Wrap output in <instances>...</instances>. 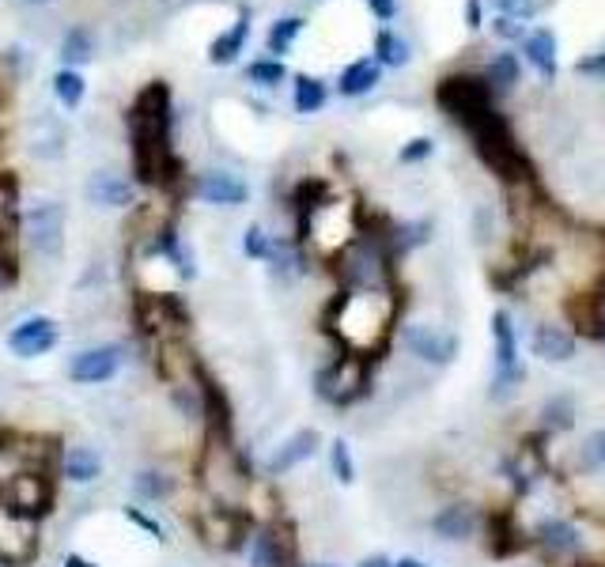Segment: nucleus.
<instances>
[{
    "label": "nucleus",
    "mask_w": 605,
    "mask_h": 567,
    "mask_svg": "<svg viewBox=\"0 0 605 567\" xmlns=\"http://www.w3.org/2000/svg\"><path fill=\"white\" fill-rule=\"evenodd\" d=\"M129 137H133V167L144 186H174L178 159L171 152V87L152 80L140 87L129 110Z\"/></svg>",
    "instance_id": "f257e3e1"
},
{
    "label": "nucleus",
    "mask_w": 605,
    "mask_h": 567,
    "mask_svg": "<svg viewBox=\"0 0 605 567\" xmlns=\"http://www.w3.org/2000/svg\"><path fill=\"white\" fill-rule=\"evenodd\" d=\"M390 322H394V307L386 303V292H337L326 314L333 341L345 352L371 356V360H379Z\"/></svg>",
    "instance_id": "f03ea898"
},
{
    "label": "nucleus",
    "mask_w": 605,
    "mask_h": 567,
    "mask_svg": "<svg viewBox=\"0 0 605 567\" xmlns=\"http://www.w3.org/2000/svg\"><path fill=\"white\" fill-rule=\"evenodd\" d=\"M458 125L469 133L473 140V148L481 155V163L488 171L503 178V182H534V159L522 152L515 133H511V125L503 118L496 106H481V110H469L458 118Z\"/></svg>",
    "instance_id": "7ed1b4c3"
},
{
    "label": "nucleus",
    "mask_w": 605,
    "mask_h": 567,
    "mask_svg": "<svg viewBox=\"0 0 605 567\" xmlns=\"http://www.w3.org/2000/svg\"><path fill=\"white\" fill-rule=\"evenodd\" d=\"M197 484L208 496V503H220V507L246 503L254 473L235 447V439H208L205 435V447L197 454Z\"/></svg>",
    "instance_id": "20e7f679"
},
{
    "label": "nucleus",
    "mask_w": 605,
    "mask_h": 567,
    "mask_svg": "<svg viewBox=\"0 0 605 567\" xmlns=\"http://www.w3.org/2000/svg\"><path fill=\"white\" fill-rule=\"evenodd\" d=\"M371 371H375V360L371 356H356V352H345L333 356L329 363L318 367L314 375V394L322 397L333 409H352L360 405L363 397L371 394Z\"/></svg>",
    "instance_id": "39448f33"
},
{
    "label": "nucleus",
    "mask_w": 605,
    "mask_h": 567,
    "mask_svg": "<svg viewBox=\"0 0 605 567\" xmlns=\"http://www.w3.org/2000/svg\"><path fill=\"white\" fill-rule=\"evenodd\" d=\"M254 526H258V522L246 515L242 507H220V503H208V507H201V511L193 515L197 541L216 552H231V556H235V552H246Z\"/></svg>",
    "instance_id": "423d86ee"
},
{
    "label": "nucleus",
    "mask_w": 605,
    "mask_h": 567,
    "mask_svg": "<svg viewBox=\"0 0 605 567\" xmlns=\"http://www.w3.org/2000/svg\"><path fill=\"white\" fill-rule=\"evenodd\" d=\"M137 329L144 341L156 344L167 337H190V307L174 292H148L137 299Z\"/></svg>",
    "instance_id": "0eeeda50"
},
{
    "label": "nucleus",
    "mask_w": 605,
    "mask_h": 567,
    "mask_svg": "<svg viewBox=\"0 0 605 567\" xmlns=\"http://www.w3.org/2000/svg\"><path fill=\"white\" fill-rule=\"evenodd\" d=\"M492 344H496V371H492V401H507L519 394L522 378H526V363L519 356V333L507 310L492 314Z\"/></svg>",
    "instance_id": "6e6552de"
},
{
    "label": "nucleus",
    "mask_w": 605,
    "mask_h": 567,
    "mask_svg": "<svg viewBox=\"0 0 605 567\" xmlns=\"http://www.w3.org/2000/svg\"><path fill=\"white\" fill-rule=\"evenodd\" d=\"M250 567H307L299 560V541H295V526L288 518L277 522H258L246 545Z\"/></svg>",
    "instance_id": "1a4fd4ad"
},
{
    "label": "nucleus",
    "mask_w": 605,
    "mask_h": 567,
    "mask_svg": "<svg viewBox=\"0 0 605 567\" xmlns=\"http://www.w3.org/2000/svg\"><path fill=\"white\" fill-rule=\"evenodd\" d=\"M0 503H8L19 515L42 522V518L53 511L50 473H38V469H12V473H4V481H0Z\"/></svg>",
    "instance_id": "9d476101"
},
{
    "label": "nucleus",
    "mask_w": 605,
    "mask_h": 567,
    "mask_svg": "<svg viewBox=\"0 0 605 567\" xmlns=\"http://www.w3.org/2000/svg\"><path fill=\"white\" fill-rule=\"evenodd\" d=\"M38 545H42V522L0 503V564L27 567L38 556Z\"/></svg>",
    "instance_id": "9b49d317"
},
{
    "label": "nucleus",
    "mask_w": 605,
    "mask_h": 567,
    "mask_svg": "<svg viewBox=\"0 0 605 567\" xmlns=\"http://www.w3.org/2000/svg\"><path fill=\"white\" fill-rule=\"evenodd\" d=\"M530 549H537L545 560H583L587 552V533L579 530L571 518H541L530 533Z\"/></svg>",
    "instance_id": "f8f14e48"
},
{
    "label": "nucleus",
    "mask_w": 605,
    "mask_h": 567,
    "mask_svg": "<svg viewBox=\"0 0 605 567\" xmlns=\"http://www.w3.org/2000/svg\"><path fill=\"white\" fill-rule=\"evenodd\" d=\"M23 227H27V242L42 258H61V250H65V205L61 201H38L35 208H27Z\"/></svg>",
    "instance_id": "ddd939ff"
},
{
    "label": "nucleus",
    "mask_w": 605,
    "mask_h": 567,
    "mask_svg": "<svg viewBox=\"0 0 605 567\" xmlns=\"http://www.w3.org/2000/svg\"><path fill=\"white\" fill-rule=\"evenodd\" d=\"M435 103L447 110L450 118L458 121L469 110H481V106H492V87L484 84V76H447L435 87Z\"/></svg>",
    "instance_id": "4468645a"
},
{
    "label": "nucleus",
    "mask_w": 605,
    "mask_h": 567,
    "mask_svg": "<svg viewBox=\"0 0 605 567\" xmlns=\"http://www.w3.org/2000/svg\"><path fill=\"white\" fill-rule=\"evenodd\" d=\"M125 363V348L121 344H95V348H84L69 360V382L76 386H103L121 371Z\"/></svg>",
    "instance_id": "2eb2a0df"
},
{
    "label": "nucleus",
    "mask_w": 605,
    "mask_h": 567,
    "mask_svg": "<svg viewBox=\"0 0 605 567\" xmlns=\"http://www.w3.org/2000/svg\"><path fill=\"white\" fill-rule=\"evenodd\" d=\"M57 341H61V326L46 314H31L8 329V352L16 360H38L50 348H57Z\"/></svg>",
    "instance_id": "dca6fc26"
},
{
    "label": "nucleus",
    "mask_w": 605,
    "mask_h": 567,
    "mask_svg": "<svg viewBox=\"0 0 605 567\" xmlns=\"http://www.w3.org/2000/svg\"><path fill=\"white\" fill-rule=\"evenodd\" d=\"M401 344L409 348V356L432 363V367H447V363L458 360V337L435 326H405L401 329Z\"/></svg>",
    "instance_id": "f3484780"
},
{
    "label": "nucleus",
    "mask_w": 605,
    "mask_h": 567,
    "mask_svg": "<svg viewBox=\"0 0 605 567\" xmlns=\"http://www.w3.org/2000/svg\"><path fill=\"white\" fill-rule=\"evenodd\" d=\"M481 526H484V545H488V552L496 560H511V556L530 549V533L519 530L515 511H488L481 518Z\"/></svg>",
    "instance_id": "a211bd4d"
},
{
    "label": "nucleus",
    "mask_w": 605,
    "mask_h": 567,
    "mask_svg": "<svg viewBox=\"0 0 605 567\" xmlns=\"http://www.w3.org/2000/svg\"><path fill=\"white\" fill-rule=\"evenodd\" d=\"M318 447H322V431H314V428L292 431V435L269 454L265 473H269V477H288V473H295L303 462H311L314 454H318Z\"/></svg>",
    "instance_id": "6ab92c4d"
},
{
    "label": "nucleus",
    "mask_w": 605,
    "mask_h": 567,
    "mask_svg": "<svg viewBox=\"0 0 605 567\" xmlns=\"http://www.w3.org/2000/svg\"><path fill=\"white\" fill-rule=\"evenodd\" d=\"M564 314L575 326V341L587 337V341H605V303L598 292H579L564 303Z\"/></svg>",
    "instance_id": "aec40b11"
},
{
    "label": "nucleus",
    "mask_w": 605,
    "mask_h": 567,
    "mask_svg": "<svg viewBox=\"0 0 605 567\" xmlns=\"http://www.w3.org/2000/svg\"><path fill=\"white\" fill-rule=\"evenodd\" d=\"M197 197L208 201V205H220V208H239L250 201V186L242 182L239 174L231 171H208L197 178Z\"/></svg>",
    "instance_id": "412c9836"
},
{
    "label": "nucleus",
    "mask_w": 605,
    "mask_h": 567,
    "mask_svg": "<svg viewBox=\"0 0 605 567\" xmlns=\"http://www.w3.org/2000/svg\"><path fill=\"white\" fill-rule=\"evenodd\" d=\"M481 511L473 503H447L439 507V515L432 518V530L439 541H469L481 530Z\"/></svg>",
    "instance_id": "4be33fe9"
},
{
    "label": "nucleus",
    "mask_w": 605,
    "mask_h": 567,
    "mask_svg": "<svg viewBox=\"0 0 605 567\" xmlns=\"http://www.w3.org/2000/svg\"><path fill=\"white\" fill-rule=\"evenodd\" d=\"M575 348H579V341L564 326H534V333H530V356L541 363L575 360Z\"/></svg>",
    "instance_id": "5701e85b"
},
{
    "label": "nucleus",
    "mask_w": 605,
    "mask_h": 567,
    "mask_svg": "<svg viewBox=\"0 0 605 567\" xmlns=\"http://www.w3.org/2000/svg\"><path fill=\"white\" fill-rule=\"evenodd\" d=\"M61 477L69 484H95L103 477V454L95 447H65L61 450Z\"/></svg>",
    "instance_id": "b1692460"
},
{
    "label": "nucleus",
    "mask_w": 605,
    "mask_h": 567,
    "mask_svg": "<svg viewBox=\"0 0 605 567\" xmlns=\"http://www.w3.org/2000/svg\"><path fill=\"white\" fill-rule=\"evenodd\" d=\"M87 197H91V205L99 208H129L137 201V189H133V182L118 178V174L99 171L87 182Z\"/></svg>",
    "instance_id": "393cba45"
},
{
    "label": "nucleus",
    "mask_w": 605,
    "mask_h": 567,
    "mask_svg": "<svg viewBox=\"0 0 605 567\" xmlns=\"http://www.w3.org/2000/svg\"><path fill=\"white\" fill-rule=\"evenodd\" d=\"M522 53H526V61H530L545 80H556V72H560V57H556V35L549 31V27L526 31V38H522Z\"/></svg>",
    "instance_id": "a878e982"
},
{
    "label": "nucleus",
    "mask_w": 605,
    "mask_h": 567,
    "mask_svg": "<svg viewBox=\"0 0 605 567\" xmlns=\"http://www.w3.org/2000/svg\"><path fill=\"white\" fill-rule=\"evenodd\" d=\"M152 250H156V254H163V261H171L174 273L182 276V280H193V276H197V269H193V254L186 250V242H182V235H178L174 227H163V231H156Z\"/></svg>",
    "instance_id": "bb28decb"
},
{
    "label": "nucleus",
    "mask_w": 605,
    "mask_h": 567,
    "mask_svg": "<svg viewBox=\"0 0 605 567\" xmlns=\"http://www.w3.org/2000/svg\"><path fill=\"white\" fill-rule=\"evenodd\" d=\"M174 492H178V481H174L171 473H163V469H137L133 473V496L140 503H163Z\"/></svg>",
    "instance_id": "cd10ccee"
},
{
    "label": "nucleus",
    "mask_w": 605,
    "mask_h": 567,
    "mask_svg": "<svg viewBox=\"0 0 605 567\" xmlns=\"http://www.w3.org/2000/svg\"><path fill=\"white\" fill-rule=\"evenodd\" d=\"M382 80V69L375 65V61H367V57H360V61H352L345 72H341V80H337V91L341 95H348V99H356V95H367V91H375Z\"/></svg>",
    "instance_id": "c85d7f7f"
},
{
    "label": "nucleus",
    "mask_w": 605,
    "mask_h": 567,
    "mask_svg": "<svg viewBox=\"0 0 605 567\" xmlns=\"http://www.w3.org/2000/svg\"><path fill=\"white\" fill-rule=\"evenodd\" d=\"M522 80V65L515 53H496L492 65L484 69V84L492 87V95H503V91H515Z\"/></svg>",
    "instance_id": "c756f323"
},
{
    "label": "nucleus",
    "mask_w": 605,
    "mask_h": 567,
    "mask_svg": "<svg viewBox=\"0 0 605 567\" xmlns=\"http://www.w3.org/2000/svg\"><path fill=\"white\" fill-rule=\"evenodd\" d=\"M246 35H250V19L239 16L235 23H231V31H224V35L212 42V50H208L212 65H231V61L242 53V42H246Z\"/></svg>",
    "instance_id": "7c9ffc66"
},
{
    "label": "nucleus",
    "mask_w": 605,
    "mask_h": 567,
    "mask_svg": "<svg viewBox=\"0 0 605 567\" xmlns=\"http://www.w3.org/2000/svg\"><path fill=\"white\" fill-rule=\"evenodd\" d=\"M375 65H379V69H401V65H409V42L398 38L394 31H379V38H375Z\"/></svg>",
    "instance_id": "2f4dec72"
},
{
    "label": "nucleus",
    "mask_w": 605,
    "mask_h": 567,
    "mask_svg": "<svg viewBox=\"0 0 605 567\" xmlns=\"http://www.w3.org/2000/svg\"><path fill=\"white\" fill-rule=\"evenodd\" d=\"M292 84H295V110H299V114H314V110L326 106V84H322V80L299 72Z\"/></svg>",
    "instance_id": "473e14b6"
},
{
    "label": "nucleus",
    "mask_w": 605,
    "mask_h": 567,
    "mask_svg": "<svg viewBox=\"0 0 605 567\" xmlns=\"http://www.w3.org/2000/svg\"><path fill=\"white\" fill-rule=\"evenodd\" d=\"M53 95L69 106V110H76V106L84 103V95H87L84 76H80L76 69H61L57 76H53Z\"/></svg>",
    "instance_id": "72a5a7b5"
},
{
    "label": "nucleus",
    "mask_w": 605,
    "mask_h": 567,
    "mask_svg": "<svg viewBox=\"0 0 605 567\" xmlns=\"http://www.w3.org/2000/svg\"><path fill=\"white\" fill-rule=\"evenodd\" d=\"M91 50H95L91 31L87 27H72L69 35H65V42H61V61L65 65H84L87 57H91Z\"/></svg>",
    "instance_id": "f704fd0d"
},
{
    "label": "nucleus",
    "mask_w": 605,
    "mask_h": 567,
    "mask_svg": "<svg viewBox=\"0 0 605 567\" xmlns=\"http://www.w3.org/2000/svg\"><path fill=\"white\" fill-rule=\"evenodd\" d=\"M329 473L337 477V484L356 481V462H352V447H348V439H333V443H329Z\"/></svg>",
    "instance_id": "c9c22d12"
},
{
    "label": "nucleus",
    "mask_w": 605,
    "mask_h": 567,
    "mask_svg": "<svg viewBox=\"0 0 605 567\" xmlns=\"http://www.w3.org/2000/svg\"><path fill=\"white\" fill-rule=\"evenodd\" d=\"M303 27H307V23H303V19L299 16H284V19H277V23H273V31H269V50L277 53H288L292 50V42L299 35H303Z\"/></svg>",
    "instance_id": "e433bc0d"
},
{
    "label": "nucleus",
    "mask_w": 605,
    "mask_h": 567,
    "mask_svg": "<svg viewBox=\"0 0 605 567\" xmlns=\"http://www.w3.org/2000/svg\"><path fill=\"white\" fill-rule=\"evenodd\" d=\"M273 246H277V242L265 235V227L261 224L246 227V235H242V254L250 261H269L273 258Z\"/></svg>",
    "instance_id": "4c0bfd02"
},
{
    "label": "nucleus",
    "mask_w": 605,
    "mask_h": 567,
    "mask_svg": "<svg viewBox=\"0 0 605 567\" xmlns=\"http://www.w3.org/2000/svg\"><path fill=\"white\" fill-rule=\"evenodd\" d=\"M246 76H250L254 84H261V87H277V84H284L288 69L280 65L277 57H273V61H269V57H261V61H254V65L246 69Z\"/></svg>",
    "instance_id": "58836bf2"
},
{
    "label": "nucleus",
    "mask_w": 605,
    "mask_h": 567,
    "mask_svg": "<svg viewBox=\"0 0 605 567\" xmlns=\"http://www.w3.org/2000/svg\"><path fill=\"white\" fill-rule=\"evenodd\" d=\"M583 465H587V469H598V473L605 469V428H598L587 443H583Z\"/></svg>",
    "instance_id": "ea45409f"
},
{
    "label": "nucleus",
    "mask_w": 605,
    "mask_h": 567,
    "mask_svg": "<svg viewBox=\"0 0 605 567\" xmlns=\"http://www.w3.org/2000/svg\"><path fill=\"white\" fill-rule=\"evenodd\" d=\"M541 416H545V431H564L571 428V405L568 401H549L545 409H541Z\"/></svg>",
    "instance_id": "a19ab883"
},
{
    "label": "nucleus",
    "mask_w": 605,
    "mask_h": 567,
    "mask_svg": "<svg viewBox=\"0 0 605 567\" xmlns=\"http://www.w3.org/2000/svg\"><path fill=\"white\" fill-rule=\"evenodd\" d=\"M432 152H435V140L432 137H413L398 152V159H401V163H424V159H428Z\"/></svg>",
    "instance_id": "79ce46f5"
},
{
    "label": "nucleus",
    "mask_w": 605,
    "mask_h": 567,
    "mask_svg": "<svg viewBox=\"0 0 605 567\" xmlns=\"http://www.w3.org/2000/svg\"><path fill=\"white\" fill-rule=\"evenodd\" d=\"M125 518L137 526V530H144L152 541H163V526H159L156 518L148 515V511H140V507H125Z\"/></svg>",
    "instance_id": "37998d69"
},
{
    "label": "nucleus",
    "mask_w": 605,
    "mask_h": 567,
    "mask_svg": "<svg viewBox=\"0 0 605 567\" xmlns=\"http://www.w3.org/2000/svg\"><path fill=\"white\" fill-rule=\"evenodd\" d=\"M492 31H496V38H503V42H519V38H526V23H522V19L500 16L492 23Z\"/></svg>",
    "instance_id": "c03bdc74"
},
{
    "label": "nucleus",
    "mask_w": 605,
    "mask_h": 567,
    "mask_svg": "<svg viewBox=\"0 0 605 567\" xmlns=\"http://www.w3.org/2000/svg\"><path fill=\"white\" fill-rule=\"evenodd\" d=\"M507 19H530L534 16V0H492Z\"/></svg>",
    "instance_id": "a18cd8bd"
},
{
    "label": "nucleus",
    "mask_w": 605,
    "mask_h": 567,
    "mask_svg": "<svg viewBox=\"0 0 605 567\" xmlns=\"http://www.w3.org/2000/svg\"><path fill=\"white\" fill-rule=\"evenodd\" d=\"M575 72L579 76H594V80H605V50L602 53H590L583 61H575Z\"/></svg>",
    "instance_id": "49530a36"
},
{
    "label": "nucleus",
    "mask_w": 605,
    "mask_h": 567,
    "mask_svg": "<svg viewBox=\"0 0 605 567\" xmlns=\"http://www.w3.org/2000/svg\"><path fill=\"white\" fill-rule=\"evenodd\" d=\"M466 27H469V31H481V27H484L481 0H466Z\"/></svg>",
    "instance_id": "de8ad7c7"
},
{
    "label": "nucleus",
    "mask_w": 605,
    "mask_h": 567,
    "mask_svg": "<svg viewBox=\"0 0 605 567\" xmlns=\"http://www.w3.org/2000/svg\"><path fill=\"white\" fill-rule=\"evenodd\" d=\"M367 8L386 23V19H394V12H398V0H367Z\"/></svg>",
    "instance_id": "09e8293b"
},
{
    "label": "nucleus",
    "mask_w": 605,
    "mask_h": 567,
    "mask_svg": "<svg viewBox=\"0 0 605 567\" xmlns=\"http://www.w3.org/2000/svg\"><path fill=\"white\" fill-rule=\"evenodd\" d=\"M360 567H394V560H390V556H382V552H375V556H363Z\"/></svg>",
    "instance_id": "8fccbe9b"
},
{
    "label": "nucleus",
    "mask_w": 605,
    "mask_h": 567,
    "mask_svg": "<svg viewBox=\"0 0 605 567\" xmlns=\"http://www.w3.org/2000/svg\"><path fill=\"white\" fill-rule=\"evenodd\" d=\"M65 567H99V564L87 560V556H80V552H69V556H65Z\"/></svg>",
    "instance_id": "3c124183"
},
{
    "label": "nucleus",
    "mask_w": 605,
    "mask_h": 567,
    "mask_svg": "<svg viewBox=\"0 0 605 567\" xmlns=\"http://www.w3.org/2000/svg\"><path fill=\"white\" fill-rule=\"evenodd\" d=\"M394 567H428V564L416 560V556H401V560H394Z\"/></svg>",
    "instance_id": "603ef678"
},
{
    "label": "nucleus",
    "mask_w": 605,
    "mask_h": 567,
    "mask_svg": "<svg viewBox=\"0 0 605 567\" xmlns=\"http://www.w3.org/2000/svg\"><path fill=\"white\" fill-rule=\"evenodd\" d=\"M307 567H341V564H307Z\"/></svg>",
    "instance_id": "864d4df0"
},
{
    "label": "nucleus",
    "mask_w": 605,
    "mask_h": 567,
    "mask_svg": "<svg viewBox=\"0 0 605 567\" xmlns=\"http://www.w3.org/2000/svg\"><path fill=\"white\" fill-rule=\"evenodd\" d=\"M31 4H42V0H31Z\"/></svg>",
    "instance_id": "5fc2aeb1"
}]
</instances>
